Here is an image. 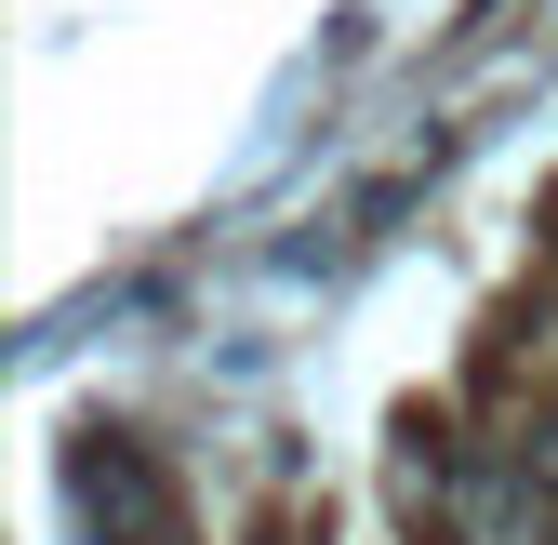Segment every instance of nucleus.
Instances as JSON below:
<instances>
[{
    "mask_svg": "<svg viewBox=\"0 0 558 545\" xmlns=\"http://www.w3.org/2000/svg\"><path fill=\"white\" fill-rule=\"evenodd\" d=\"M81 506H94V532L107 545H186V506L160 493V465L147 452H133V439H81Z\"/></svg>",
    "mask_w": 558,
    "mask_h": 545,
    "instance_id": "nucleus-1",
    "label": "nucleus"
}]
</instances>
